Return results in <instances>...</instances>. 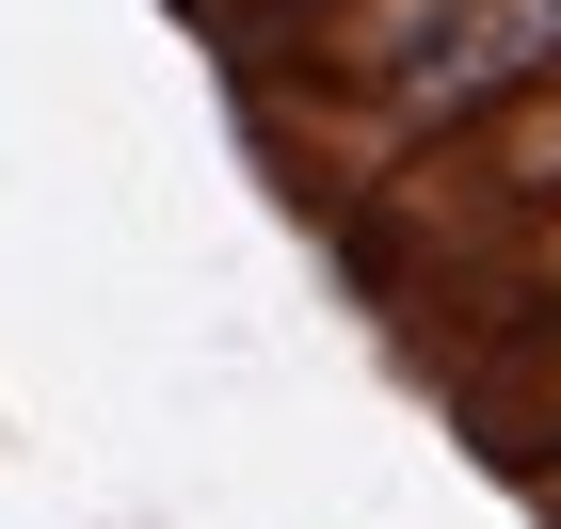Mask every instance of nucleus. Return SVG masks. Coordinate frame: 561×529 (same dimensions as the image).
I'll use <instances>...</instances> for the list:
<instances>
[{
	"label": "nucleus",
	"instance_id": "f257e3e1",
	"mask_svg": "<svg viewBox=\"0 0 561 529\" xmlns=\"http://www.w3.org/2000/svg\"><path fill=\"white\" fill-rule=\"evenodd\" d=\"M257 65H305V96H337L369 161H417L481 96L561 81V0H305Z\"/></svg>",
	"mask_w": 561,
	"mask_h": 529
},
{
	"label": "nucleus",
	"instance_id": "f03ea898",
	"mask_svg": "<svg viewBox=\"0 0 561 529\" xmlns=\"http://www.w3.org/2000/svg\"><path fill=\"white\" fill-rule=\"evenodd\" d=\"M481 273H497V306H514V337H546V321H561V209L529 225V241H497Z\"/></svg>",
	"mask_w": 561,
	"mask_h": 529
},
{
	"label": "nucleus",
	"instance_id": "7ed1b4c3",
	"mask_svg": "<svg viewBox=\"0 0 561 529\" xmlns=\"http://www.w3.org/2000/svg\"><path fill=\"white\" fill-rule=\"evenodd\" d=\"M529 369H546V386H481V417H497V449H561V321L529 337Z\"/></svg>",
	"mask_w": 561,
	"mask_h": 529
},
{
	"label": "nucleus",
	"instance_id": "20e7f679",
	"mask_svg": "<svg viewBox=\"0 0 561 529\" xmlns=\"http://www.w3.org/2000/svg\"><path fill=\"white\" fill-rule=\"evenodd\" d=\"M209 16H225V33H257V0H209Z\"/></svg>",
	"mask_w": 561,
	"mask_h": 529
},
{
	"label": "nucleus",
	"instance_id": "39448f33",
	"mask_svg": "<svg viewBox=\"0 0 561 529\" xmlns=\"http://www.w3.org/2000/svg\"><path fill=\"white\" fill-rule=\"evenodd\" d=\"M546 497H561V465H546Z\"/></svg>",
	"mask_w": 561,
	"mask_h": 529
}]
</instances>
